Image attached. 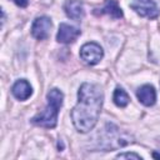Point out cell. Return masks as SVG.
Instances as JSON below:
<instances>
[{"mask_svg":"<svg viewBox=\"0 0 160 160\" xmlns=\"http://www.w3.org/2000/svg\"><path fill=\"white\" fill-rule=\"evenodd\" d=\"M18 6H20V8H26L28 6V4H29V0H12Z\"/></svg>","mask_w":160,"mask_h":160,"instance_id":"cell-14","label":"cell"},{"mask_svg":"<svg viewBox=\"0 0 160 160\" xmlns=\"http://www.w3.org/2000/svg\"><path fill=\"white\" fill-rule=\"evenodd\" d=\"M136 96L139 101L145 105V106H152L156 101V90L154 89L152 85H142L141 88L138 89Z\"/></svg>","mask_w":160,"mask_h":160,"instance_id":"cell-11","label":"cell"},{"mask_svg":"<svg viewBox=\"0 0 160 160\" xmlns=\"http://www.w3.org/2000/svg\"><path fill=\"white\" fill-rule=\"evenodd\" d=\"M131 141L132 140H130V136L120 134V131L116 126H114L112 124H109L105 129V136L101 138L100 148L105 149V150H110V149L125 146Z\"/></svg>","mask_w":160,"mask_h":160,"instance_id":"cell-3","label":"cell"},{"mask_svg":"<svg viewBox=\"0 0 160 160\" xmlns=\"http://www.w3.org/2000/svg\"><path fill=\"white\" fill-rule=\"evenodd\" d=\"M104 56L102 48L96 42H86L80 49V58L88 65H96Z\"/></svg>","mask_w":160,"mask_h":160,"instance_id":"cell-4","label":"cell"},{"mask_svg":"<svg viewBox=\"0 0 160 160\" xmlns=\"http://www.w3.org/2000/svg\"><path fill=\"white\" fill-rule=\"evenodd\" d=\"M64 10H65V14L68 18L76 20V21L81 20L85 15L84 5L80 0H68L64 4Z\"/></svg>","mask_w":160,"mask_h":160,"instance_id":"cell-10","label":"cell"},{"mask_svg":"<svg viewBox=\"0 0 160 160\" xmlns=\"http://www.w3.org/2000/svg\"><path fill=\"white\" fill-rule=\"evenodd\" d=\"M94 14L95 15H110L112 19L122 18V10L118 5L116 0H105L101 8L94 9Z\"/></svg>","mask_w":160,"mask_h":160,"instance_id":"cell-8","label":"cell"},{"mask_svg":"<svg viewBox=\"0 0 160 160\" xmlns=\"http://www.w3.org/2000/svg\"><path fill=\"white\" fill-rule=\"evenodd\" d=\"M130 8L142 18L155 19L160 15V10L154 2V0H132Z\"/></svg>","mask_w":160,"mask_h":160,"instance_id":"cell-5","label":"cell"},{"mask_svg":"<svg viewBox=\"0 0 160 160\" xmlns=\"http://www.w3.org/2000/svg\"><path fill=\"white\" fill-rule=\"evenodd\" d=\"M46 99H48L46 108L41 112L35 115L31 119V121H32V124H35L38 126L52 129L56 126V122H58V114H59V110L62 105L64 94L59 89L54 88L48 92Z\"/></svg>","mask_w":160,"mask_h":160,"instance_id":"cell-2","label":"cell"},{"mask_svg":"<svg viewBox=\"0 0 160 160\" xmlns=\"http://www.w3.org/2000/svg\"><path fill=\"white\" fill-rule=\"evenodd\" d=\"M112 100H114V102H115L116 106H119V108H125V106L129 104L130 98H129V95L126 94V91H125L124 89L116 88L115 91H114V95H112Z\"/></svg>","mask_w":160,"mask_h":160,"instance_id":"cell-12","label":"cell"},{"mask_svg":"<svg viewBox=\"0 0 160 160\" xmlns=\"http://www.w3.org/2000/svg\"><path fill=\"white\" fill-rule=\"evenodd\" d=\"M11 92L14 95V98H16L20 101H24L26 99H29L32 94V88L30 85V82L25 79H20L18 80L12 88H11Z\"/></svg>","mask_w":160,"mask_h":160,"instance_id":"cell-9","label":"cell"},{"mask_svg":"<svg viewBox=\"0 0 160 160\" xmlns=\"http://www.w3.org/2000/svg\"><path fill=\"white\" fill-rule=\"evenodd\" d=\"M52 28L51 19L48 16H39L31 25V35L38 40H45L49 38Z\"/></svg>","mask_w":160,"mask_h":160,"instance_id":"cell-6","label":"cell"},{"mask_svg":"<svg viewBox=\"0 0 160 160\" xmlns=\"http://www.w3.org/2000/svg\"><path fill=\"white\" fill-rule=\"evenodd\" d=\"M118 159H124V158H128V159H140L141 160V156L138 155V154H134V152H120L116 155Z\"/></svg>","mask_w":160,"mask_h":160,"instance_id":"cell-13","label":"cell"},{"mask_svg":"<svg viewBox=\"0 0 160 160\" xmlns=\"http://www.w3.org/2000/svg\"><path fill=\"white\" fill-rule=\"evenodd\" d=\"M104 94L99 85L84 82L78 91V102L71 110V120L79 132H89L96 125Z\"/></svg>","mask_w":160,"mask_h":160,"instance_id":"cell-1","label":"cell"},{"mask_svg":"<svg viewBox=\"0 0 160 160\" xmlns=\"http://www.w3.org/2000/svg\"><path fill=\"white\" fill-rule=\"evenodd\" d=\"M80 34H81V30L79 28L62 22L59 26V30L56 34V40L62 44H70V42L75 41Z\"/></svg>","mask_w":160,"mask_h":160,"instance_id":"cell-7","label":"cell"}]
</instances>
